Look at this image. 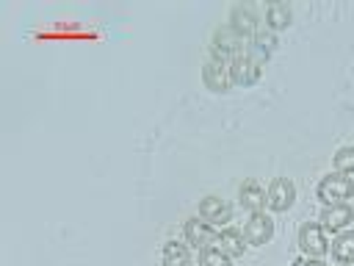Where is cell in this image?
I'll return each mask as SVG.
<instances>
[{
    "label": "cell",
    "instance_id": "1",
    "mask_svg": "<svg viewBox=\"0 0 354 266\" xmlns=\"http://www.w3.org/2000/svg\"><path fill=\"white\" fill-rule=\"evenodd\" d=\"M210 50H213V58L232 64L235 58H241V55L249 50V42H246L235 28L224 25V28H216V30H213V44H210Z\"/></svg>",
    "mask_w": 354,
    "mask_h": 266
},
{
    "label": "cell",
    "instance_id": "2",
    "mask_svg": "<svg viewBox=\"0 0 354 266\" xmlns=\"http://www.w3.org/2000/svg\"><path fill=\"white\" fill-rule=\"evenodd\" d=\"M315 194H318V200L324 205H343L354 194V177H346L340 172H329V175H324L318 180Z\"/></svg>",
    "mask_w": 354,
    "mask_h": 266
},
{
    "label": "cell",
    "instance_id": "3",
    "mask_svg": "<svg viewBox=\"0 0 354 266\" xmlns=\"http://www.w3.org/2000/svg\"><path fill=\"white\" fill-rule=\"evenodd\" d=\"M266 61H268V58H266L260 50H254V47L249 44V50H246L241 58H235V61L230 64L232 83H238V86H252V83H257L260 75H263Z\"/></svg>",
    "mask_w": 354,
    "mask_h": 266
},
{
    "label": "cell",
    "instance_id": "4",
    "mask_svg": "<svg viewBox=\"0 0 354 266\" xmlns=\"http://www.w3.org/2000/svg\"><path fill=\"white\" fill-rule=\"evenodd\" d=\"M271 236H274V222H271V216L263 213V211H254V213L246 219V224H243V238H246V244L263 247V244L271 241Z\"/></svg>",
    "mask_w": 354,
    "mask_h": 266
},
{
    "label": "cell",
    "instance_id": "5",
    "mask_svg": "<svg viewBox=\"0 0 354 266\" xmlns=\"http://www.w3.org/2000/svg\"><path fill=\"white\" fill-rule=\"evenodd\" d=\"M293 200H296V186H293V180H288V177L271 180V186H268V191H266V205H268L274 213L288 211V208L293 205Z\"/></svg>",
    "mask_w": 354,
    "mask_h": 266
},
{
    "label": "cell",
    "instance_id": "6",
    "mask_svg": "<svg viewBox=\"0 0 354 266\" xmlns=\"http://www.w3.org/2000/svg\"><path fill=\"white\" fill-rule=\"evenodd\" d=\"M299 247H301L304 255H310V258H321V255L329 249L326 230H324L321 224H315V222L301 224V230H299Z\"/></svg>",
    "mask_w": 354,
    "mask_h": 266
},
{
    "label": "cell",
    "instance_id": "7",
    "mask_svg": "<svg viewBox=\"0 0 354 266\" xmlns=\"http://www.w3.org/2000/svg\"><path fill=\"white\" fill-rule=\"evenodd\" d=\"M199 216L205 222H210L213 227H224L230 219H232V205L218 197V194H207L202 202H199Z\"/></svg>",
    "mask_w": 354,
    "mask_h": 266
},
{
    "label": "cell",
    "instance_id": "8",
    "mask_svg": "<svg viewBox=\"0 0 354 266\" xmlns=\"http://www.w3.org/2000/svg\"><path fill=\"white\" fill-rule=\"evenodd\" d=\"M202 80L210 91H227L232 86V72H230V64L227 61H218V58H207L205 66H202Z\"/></svg>",
    "mask_w": 354,
    "mask_h": 266
},
{
    "label": "cell",
    "instance_id": "9",
    "mask_svg": "<svg viewBox=\"0 0 354 266\" xmlns=\"http://www.w3.org/2000/svg\"><path fill=\"white\" fill-rule=\"evenodd\" d=\"M216 233L218 230L210 222H205L202 216H194V219L185 222V241L191 247H196V249H207L216 241Z\"/></svg>",
    "mask_w": 354,
    "mask_h": 266
},
{
    "label": "cell",
    "instance_id": "10",
    "mask_svg": "<svg viewBox=\"0 0 354 266\" xmlns=\"http://www.w3.org/2000/svg\"><path fill=\"white\" fill-rule=\"evenodd\" d=\"M354 219V211L343 202V205H326L324 211H321V227L326 230V233H343L346 230V224Z\"/></svg>",
    "mask_w": 354,
    "mask_h": 266
},
{
    "label": "cell",
    "instance_id": "11",
    "mask_svg": "<svg viewBox=\"0 0 354 266\" xmlns=\"http://www.w3.org/2000/svg\"><path fill=\"white\" fill-rule=\"evenodd\" d=\"M230 28H235L243 39L246 36H257L260 33V28H257V17H254V8L252 6H232V11H230Z\"/></svg>",
    "mask_w": 354,
    "mask_h": 266
},
{
    "label": "cell",
    "instance_id": "12",
    "mask_svg": "<svg viewBox=\"0 0 354 266\" xmlns=\"http://www.w3.org/2000/svg\"><path fill=\"white\" fill-rule=\"evenodd\" d=\"M238 202L246 208V211H263V205H266V191H263V186L257 183V180H246L243 186H241V191H238Z\"/></svg>",
    "mask_w": 354,
    "mask_h": 266
},
{
    "label": "cell",
    "instance_id": "13",
    "mask_svg": "<svg viewBox=\"0 0 354 266\" xmlns=\"http://www.w3.org/2000/svg\"><path fill=\"white\" fill-rule=\"evenodd\" d=\"M246 238L238 233V230H232V227H227V230H218L216 233V247L224 252V255H230V258H238V255H243V249H246V244H243Z\"/></svg>",
    "mask_w": 354,
    "mask_h": 266
},
{
    "label": "cell",
    "instance_id": "14",
    "mask_svg": "<svg viewBox=\"0 0 354 266\" xmlns=\"http://www.w3.org/2000/svg\"><path fill=\"white\" fill-rule=\"evenodd\" d=\"M160 263L163 266H191V252L183 241H166L163 252H160Z\"/></svg>",
    "mask_w": 354,
    "mask_h": 266
},
{
    "label": "cell",
    "instance_id": "15",
    "mask_svg": "<svg viewBox=\"0 0 354 266\" xmlns=\"http://www.w3.org/2000/svg\"><path fill=\"white\" fill-rule=\"evenodd\" d=\"M290 19H293V11H290L288 3H268V6H266V22H268L271 30L288 28Z\"/></svg>",
    "mask_w": 354,
    "mask_h": 266
},
{
    "label": "cell",
    "instance_id": "16",
    "mask_svg": "<svg viewBox=\"0 0 354 266\" xmlns=\"http://www.w3.org/2000/svg\"><path fill=\"white\" fill-rule=\"evenodd\" d=\"M332 258L337 263H351L354 260V230H343L332 241Z\"/></svg>",
    "mask_w": 354,
    "mask_h": 266
},
{
    "label": "cell",
    "instance_id": "17",
    "mask_svg": "<svg viewBox=\"0 0 354 266\" xmlns=\"http://www.w3.org/2000/svg\"><path fill=\"white\" fill-rule=\"evenodd\" d=\"M335 169L346 177H354V147H340L335 152Z\"/></svg>",
    "mask_w": 354,
    "mask_h": 266
},
{
    "label": "cell",
    "instance_id": "18",
    "mask_svg": "<svg viewBox=\"0 0 354 266\" xmlns=\"http://www.w3.org/2000/svg\"><path fill=\"white\" fill-rule=\"evenodd\" d=\"M199 266H232V258L224 255L218 247H207L199 255Z\"/></svg>",
    "mask_w": 354,
    "mask_h": 266
},
{
    "label": "cell",
    "instance_id": "19",
    "mask_svg": "<svg viewBox=\"0 0 354 266\" xmlns=\"http://www.w3.org/2000/svg\"><path fill=\"white\" fill-rule=\"evenodd\" d=\"M249 44H252L254 50H260V53H263V55L268 58V55L274 53V47H277V39H274V30H260V33H257V36H254V39H252Z\"/></svg>",
    "mask_w": 354,
    "mask_h": 266
},
{
    "label": "cell",
    "instance_id": "20",
    "mask_svg": "<svg viewBox=\"0 0 354 266\" xmlns=\"http://www.w3.org/2000/svg\"><path fill=\"white\" fill-rule=\"evenodd\" d=\"M293 266H326L321 258H310V255H301V258H296L293 260Z\"/></svg>",
    "mask_w": 354,
    "mask_h": 266
}]
</instances>
